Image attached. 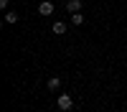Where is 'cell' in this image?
<instances>
[{
    "mask_svg": "<svg viewBox=\"0 0 127 112\" xmlns=\"http://www.w3.org/2000/svg\"><path fill=\"white\" fill-rule=\"evenodd\" d=\"M66 28H69V23H64V20H56V23L51 26V31H54L56 36H61V33H66Z\"/></svg>",
    "mask_w": 127,
    "mask_h": 112,
    "instance_id": "3",
    "label": "cell"
},
{
    "mask_svg": "<svg viewBox=\"0 0 127 112\" xmlns=\"http://www.w3.org/2000/svg\"><path fill=\"white\" fill-rule=\"evenodd\" d=\"M84 23V15L81 13H71V26H81Z\"/></svg>",
    "mask_w": 127,
    "mask_h": 112,
    "instance_id": "6",
    "label": "cell"
},
{
    "mask_svg": "<svg viewBox=\"0 0 127 112\" xmlns=\"http://www.w3.org/2000/svg\"><path fill=\"white\" fill-rule=\"evenodd\" d=\"M15 20H18V13L15 10H8L5 13V23H15Z\"/></svg>",
    "mask_w": 127,
    "mask_h": 112,
    "instance_id": "7",
    "label": "cell"
},
{
    "mask_svg": "<svg viewBox=\"0 0 127 112\" xmlns=\"http://www.w3.org/2000/svg\"><path fill=\"white\" fill-rule=\"evenodd\" d=\"M56 107H59L61 112H69V110L74 107V99H71V94H59V99H56Z\"/></svg>",
    "mask_w": 127,
    "mask_h": 112,
    "instance_id": "1",
    "label": "cell"
},
{
    "mask_svg": "<svg viewBox=\"0 0 127 112\" xmlns=\"http://www.w3.org/2000/svg\"><path fill=\"white\" fill-rule=\"evenodd\" d=\"M38 13L43 15V18H46V15H51V13H54V3H51V0H43V3L38 5Z\"/></svg>",
    "mask_w": 127,
    "mask_h": 112,
    "instance_id": "2",
    "label": "cell"
},
{
    "mask_svg": "<svg viewBox=\"0 0 127 112\" xmlns=\"http://www.w3.org/2000/svg\"><path fill=\"white\" fill-rule=\"evenodd\" d=\"M59 87H61V79H59V76H51V79L46 81V89H48V92H56Z\"/></svg>",
    "mask_w": 127,
    "mask_h": 112,
    "instance_id": "5",
    "label": "cell"
},
{
    "mask_svg": "<svg viewBox=\"0 0 127 112\" xmlns=\"http://www.w3.org/2000/svg\"><path fill=\"white\" fill-rule=\"evenodd\" d=\"M64 8H66L69 13H79V10H81V0H69Z\"/></svg>",
    "mask_w": 127,
    "mask_h": 112,
    "instance_id": "4",
    "label": "cell"
},
{
    "mask_svg": "<svg viewBox=\"0 0 127 112\" xmlns=\"http://www.w3.org/2000/svg\"><path fill=\"white\" fill-rule=\"evenodd\" d=\"M8 5H10V0H0V8H3V10H5Z\"/></svg>",
    "mask_w": 127,
    "mask_h": 112,
    "instance_id": "8",
    "label": "cell"
}]
</instances>
